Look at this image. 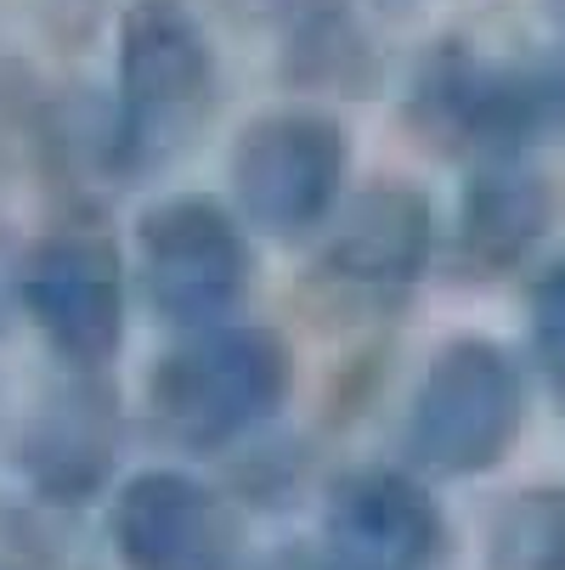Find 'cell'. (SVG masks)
<instances>
[{"mask_svg":"<svg viewBox=\"0 0 565 570\" xmlns=\"http://www.w3.org/2000/svg\"><path fill=\"white\" fill-rule=\"evenodd\" d=\"M221 46L193 0H125L108 68L114 181H153L198 153L221 114Z\"/></svg>","mask_w":565,"mask_h":570,"instance_id":"1","label":"cell"},{"mask_svg":"<svg viewBox=\"0 0 565 570\" xmlns=\"http://www.w3.org/2000/svg\"><path fill=\"white\" fill-rule=\"evenodd\" d=\"M300 356L277 322L232 316L210 328L165 334L142 379L147 430L171 452L221 458L261 441L294 401Z\"/></svg>","mask_w":565,"mask_h":570,"instance_id":"2","label":"cell"},{"mask_svg":"<svg viewBox=\"0 0 565 570\" xmlns=\"http://www.w3.org/2000/svg\"><path fill=\"white\" fill-rule=\"evenodd\" d=\"M408 136L452 165L526 158L559 130V68L487 57L469 40H436L401 86Z\"/></svg>","mask_w":565,"mask_h":570,"instance_id":"3","label":"cell"},{"mask_svg":"<svg viewBox=\"0 0 565 570\" xmlns=\"http://www.w3.org/2000/svg\"><path fill=\"white\" fill-rule=\"evenodd\" d=\"M130 255L86 204L18 249V316L62 373H114L130 345Z\"/></svg>","mask_w":565,"mask_h":570,"instance_id":"4","label":"cell"},{"mask_svg":"<svg viewBox=\"0 0 565 570\" xmlns=\"http://www.w3.org/2000/svg\"><path fill=\"white\" fill-rule=\"evenodd\" d=\"M532 379L526 362L487 334L436 345L401 406V463L425 480H480L526 435Z\"/></svg>","mask_w":565,"mask_h":570,"instance_id":"5","label":"cell"},{"mask_svg":"<svg viewBox=\"0 0 565 570\" xmlns=\"http://www.w3.org/2000/svg\"><path fill=\"white\" fill-rule=\"evenodd\" d=\"M357 187L351 125L322 102H277L250 114L226 147V204L261 243L311 249Z\"/></svg>","mask_w":565,"mask_h":570,"instance_id":"6","label":"cell"},{"mask_svg":"<svg viewBox=\"0 0 565 570\" xmlns=\"http://www.w3.org/2000/svg\"><path fill=\"white\" fill-rule=\"evenodd\" d=\"M130 283L165 334L232 322L255 294V232L226 193L171 187L130 220Z\"/></svg>","mask_w":565,"mask_h":570,"instance_id":"7","label":"cell"},{"mask_svg":"<svg viewBox=\"0 0 565 570\" xmlns=\"http://www.w3.org/2000/svg\"><path fill=\"white\" fill-rule=\"evenodd\" d=\"M441 261V209L408 176L351 187L340 215L311 243L305 294L334 322H379L401 311Z\"/></svg>","mask_w":565,"mask_h":570,"instance_id":"8","label":"cell"},{"mask_svg":"<svg viewBox=\"0 0 565 570\" xmlns=\"http://www.w3.org/2000/svg\"><path fill=\"white\" fill-rule=\"evenodd\" d=\"M108 548L119 570H250V514L221 480L182 469V463H147L130 469L103 514Z\"/></svg>","mask_w":565,"mask_h":570,"instance_id":"9","label":"cell"},{"mask_svg":"<svg viewBox=\"0 0 565 570\" xmlns=\"http://www.w3.org/2000/svg\"><path fill=\"white\" fill-rule=\"evenodd\" d=\"M130 419L108 373H57L12 435V469L46 509H91L125 480Z\"/></svg>","mask_w":565,"mask_h":570,"instance_id":"10","label":"cell"},{"mask_svg":"<svg viewBox=\"0 0 565 570\" xmlns=\"http://www.w3.org/2000/svg\"><path fill=\"white\" fill-rule=\"evenodd\" d=\"M316 542L345 570H441L452 525L413 463H351L322 492Z\"/></svg>","mask_w":565,"mask_h":570,"instance_id":"11","label":"cell"},{"mask_svg":"<svg viewBox=\"0 0 565 570\" xmlns=\"http://www.w3.org/2000/svg\"><path fill=\"white\" fill-rule=\"evenodd\" d=\"M554 226H559V193L554 176H543L532 158L469 165L452 220H441V266L469 288L520 277L543 255Z\"/></svg>","mask_w":565,"mask_h":570,"instance_id":"12","label":"cell"},{"mask_svg":"<svg viewBox=\"0 0 565 570\" xmlns=\"http://www.w3.org/2000/svg\"><path fill=\"white\" fill-rule=\"evenodd\" d=\"M277 68L300 102H368L384 86V51L357 0H300L277 23Z\"/></svg>","mask_w":565,"mask_h":570,"instance_id":"13","label":"cell"},{"mask_svg":"<svg viewBox=\"0 0 565 570\" xmlns=\"http://www.w3.org/2000/svg\"><path fill=\"white\" fill-rule=\"evenodd\" d=\"M487 570H565V480H537L498 498L480 525Z\"/></svg>","mask_w":565,"mask_h":570,"instance_id":"14","label":"cell"},{"mask_svg":"<svg viewBox=\"0 0 565 570\" xmlns=\"http://www.w3.org/2000/svg\"><path fill=\"white\" fill-rule=\"evenodd\" d=\"M526 356L548 395L565 406V243L532 272L526 288Z\"/></svg>","mask_w":565,"mask_h":570,"instance_id":"15","label":"cell"},{"mask_svg":"<svg viewBox=\"0 0 565 570\" xmlns=\"http://www.w3.org/2000/svg\"><path fill=\"white\" fill-rule=\"evenodd\" d=\"M250 570H345V564L329 559V548H322V542H283V548H272Z\"/></svg>","mask_w":565,"mask_h":570,"instance_id":"16","label":"cell"},{"mask_svg":"<svg viewBox=\"0 0 565 570\" xmlns=\"http://www.w3.org/2000/svg\"><path fill=\"white\" fill-rule=\"evenodd\" d=\"M18 249L23 243H0V334H7L12 322H23L18 316Z\"/></svg>","mask_w":565,"mask_h":570,"instance_id":"17","label":"cell"},{"mask_svg":"<svg viewBox=\"0 0 565 570\" xmlns=\"http://www.w3.org/2000/svg\"><path fill=\"white\" fill-rule=\"evenodd\" d=\"M215 7H221V12H237V18H250V23H261V18H266V23H283V18L300 7V0H215Z\"/></svg>","mask_w":565,"mask_h":570,"instance_id":"18","label":"cell"},{"mask_svg":"<svg viewBox=\"0 0 565 570\" xmlns=\"http://www.w3.org/2000/svg\"><path fill=\"white\" fill-rule=\"evenodd\" d=\"M543 18H548V29H554V40L565 46V0H543Z\"/></svg>","mask_w":565,"mask_h":570,"instance_id":"19","label":"cell"},{"mask_svg":"<svg viewBox=\"0 0 565 570\" xmlns=\"http://www.w3.org/2000/svg\"><path fill=\"white\" fill-rule=\"evenodd\" d=\"M0 570H12V564H0Z\"/></svg>","mask_w":565,"mask_h":570,"instance_id":"20","label":"cell"}]
</instances>
